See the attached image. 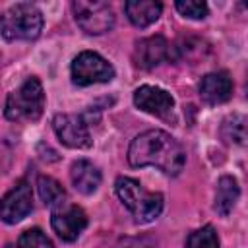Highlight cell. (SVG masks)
<instances>
[{"mask_svg":"<svg viewBox=\"0 0 248 248\" xmlns=\"http://www.w3.org/2000/svg\"><path fill=\"white\" fill-rule=\"evenodd\" d=\"M238 196H240V188H238L236 178H232L229 174L221 176L217 182V190H215V211L219 215L227 217L232 211Z\"/></svg>","mask_w":248,"mask_h":248,"instance_id":"cell-15","label":"cell"},{"mask_svg":"<svg viewBox=\"0 0 248 248\" xmlns=\"http://www.w3.org/2000/svg\"><path fill=\"white\" fill-rule=\"evenodd\" d=\"M37 188H39L41 200H43L46 205H50V207H54V205H58V203H62V202L66 200V190H64L62 184H60L58 180H54L52 176H39Z\"/></svg>","mask_w":248,"mask_h":248,"instance_id":"cell-17","label":"cell"},{"mask_svg":"<svg viewBox=\"0 0 248 248\" xmlns=\"http://www.w3.org/2000/svg\"><path fill=\"white\" fill-rule=\"evenodd\" d=\"M134 105L140 110L149 112L153 116H167L174 107V99L170 97L169 91L161 87L141 85L134 91Z\"/></svg>","mask_w":248,"mask_h":248,"instance_id":"cell-10","label":"cell"},{"mask_svg":"<svg viewBox=\"0 0 248 248\" xmlns=\"http://www.w3.org/2000/svg\"><path fill=\"white\" fill-rule=\"evenodd\" d=\"M124 12L136 27H147L159 19L163 4L155 0H128L124 4Z\"/></svg>","mask_w":248,"mask_h":248,"instance_id":"cell-14","label":"cell"},{"mask_svg":"<svg viewBox=\"0 0 248 248\" xmlns=\"http://www.w3.org/2000/svg\"><path fill=\"white\" fill-rule=\"evenodd\" d=\"M70 180H72V186L79 192V194H93L99 184H101V170L87 159H79V161H74L72 163V169H70Z\"/></svg>","mask_w":248,"mask_h":248,"instance_id":"cell-13","label":"cell"},{"mask_svg":"<svg viewBox=\"0 0 248 248\" xmlns=\"http://www.w3.org/2000/svg\"><path fill=\"white\" fill-rule=\"evenodd\" d=\"M6 248H54V246L41 229H27L25 232H21L16 244H8Z\"/></svg>","mask_w":248,"mask_h":248,"instance_id":"cell-19","label":"cell"},{"mask_svg":"<svg viewBox=\"0 0 248 248\" xmlns=\"http://www.w3.org/2000/svg\"><path fill=\"white\" fill-rule=\"evenodd\" d=\"M45 110V91L37 78H27L6 99L4 114L12 122L39 120Z\"/></svg>","mask_w":248,"mask_h":248,"instance_id":"cell-4","label":"cell"},{"mask_svg":"<svg viewBox=\"0 0 248 248\" xmlns=\"http://www.w3.org/2000/svg\"><path fill=\"white\" fill-rule=\"evenodd\" d=\"M174 6L184 17H190V19H203L209 12L207 4L200 0H176Z\"/></svg>","mask_w":248,"mask_h":248,"instance_id":"cell-20","label":"cell"},{"mask_svg":"<svg viewBox=\"0 0 248 248\" xmlns=\"http://www.w3.org/2000/svg\"><path fill=\"white\" fill-rule=\"evenodd\" d=\"M221 136L227 143L242 145L246 141V116L232 114V116L225 118L223 126H221Z\"/></svg>","mask_w":248,"mask_h":248,"instance_id":"cell-16","label":"cell"},{"mask_svg":"<svg viewBox=\"0 0 248 248\" xmlns=\"http://www.w3.org/2000/svg\"><path fill=\"white\" fill-rule=\"evenodd\" d=\"M170 54V46L163 35H153L147 39H140L134 48V62L143 70H151L159 66Z\"/></svg>","mask_w":248,"mask_h":248,"instance_id":"cell-11","label":"cell"},{"mask_svg":"<svg viewBox=\"0 0 248 248\" xmlns=\"http://www.w3.org/2000/svg\"><path fill=\"white\" fill-rule=\"evenodd\" d=\"M200 97L209 105H219L231 99L232 95V79L227 72H211L205 74L198 85Z\"/></svg>","mask_w":248,"mask_h":248,"instance_id":"cell-12","label":"cell"},{"mask_svg":"<svg viewBox=\"0 0 248 248\" xmlns=\"http://www.w3.org/2000/svg\"><path fill=\"white\" fill-rule=\"evenodd\" d=\"M184 161L182 145L163 130H147L136 136L128 147V163L132 167H155L170 176L182 170Z\"/></svg>","mask_w":248,"mask_h":248,"instance_id":"cell-1","label":"cell"},{"mask_svg":"<svg viewBox=\"0 0 248 248\" xmlns=\"http://www.w3.org/2000/svg\"><path fill=\"white\" fill-rule=\"evenodd\" d=\"M72 10L78 25L87 35L107 33L114 25V14L103 0H76L72 4Z\"/></svg>","mask_w":248,"mask_h":248,"instance_id":"cell-6","label":"cell"},{"mask_svg":"<svg viewBox=\"0 0 248 248\" xmlns=\"http://www.w3.org/2000/svg\"><path fill=\"white\" fill-rule=\"evenodd\" d=\"M72 81L79 87H87L93 83H107L114 78V68L108 60L93 50L79 52L72 62Z\"/></svg>","mask_w":248,"mask_h":248,"instance_id":"cell-5","label":"cell"},{"mask_svg":"<svg viewBox=\"0 0 248 248\" xmlns=\"http://www.w3.org/2000/svg\"><path fill=\"white\" fill-rule=\"evenodd\" d=\"M41 29L43 14L31 2H17L0 16V33L6 41H33Z\"/></svg>","mask_w":248,"mask_h":248,"instance_id":"cell-3","label":"cell"},{"mask_svg":"<svg viewBox=\"0 0 248 248\" xmlns=\"http://www.w3.org/2000/svg\"><path fill=\"white\" fill-rule=\"evenodd\" d=\"M52 128L54 134L58 136V140L72 149H85L91 145V134L89 128L83 120V116L79 114H56L52 118Z\"/></svg>","mask_w":248,"mask_h":248,"instance_id":"cell-9","label":"cell"},{"mask_svg":"<svg viewBox=\"0 0 248 248\" xmlns=\"http://www.w3.org/2000/svg\"><path fill=\"white\" fill-rule=\"evenodd\" d=\"M50 225L62 240L74 242L83 232V229L87 227V215L81 207L68 203V202H62V203L52 207Z\"/></svg>","mask_w":248,"mask_h":248,"instance_id":"cell-7","label":"cell"},{"mask_svg":"<svg viewBox=\"0 0 248 248\" xmlns=\"http://www.w3.org/2000/svg\"><path fill=\"white\" fill-rule=\"evenodd\" d=\"M33 209V192L27 180H19L0 200V219L8 225H16L25 219Z\"/></svg>","mask_w":248,"mask_h":248,"instance_id":"cell-8","label":"cell"},{"mask_svg":"<svg viewBox=\"0 0 248 248\" xmlns=\"http://www.w3.org/2000/svg\"><path fill=\"white\" fill-rule=\"evenodd\" d=\"M186 248H219V236L211 225H205L186 238Z\"/></svg>","mask_w":248,"mask_h":248,"instance_id":"cell-18","label":"cell"},{"mask_svg":"<svg viewBox=\"0 0 248 248\" xmlns=\"http://www.w3.org/2000/svg\"><path fill=\"white\" fill-rule=\"evenodd\" d=\"M114 188L124 207L132 213L138 223H149L161 215L163 196L159 192H147L138 180L128 176H118Z\"/></svg>","mask_w":248,"mask_h":248,"instance_id":"cell-2","label":"cell"},{"mask_svg":"<svg viewBox=\"0 0 248 248\" xmlns=\"http://www.w3.org/2000/svg\"><path fill=\"white\" fill-rule=\"evenodd\" d=\"M10 159H12L10 149H8L4 143H0V174H4L6 169L10 167Z\"/></svg>","mask_w":248,"mask_h":248,"instance_id":"cell-21","label":"cell"}]
</instances>
